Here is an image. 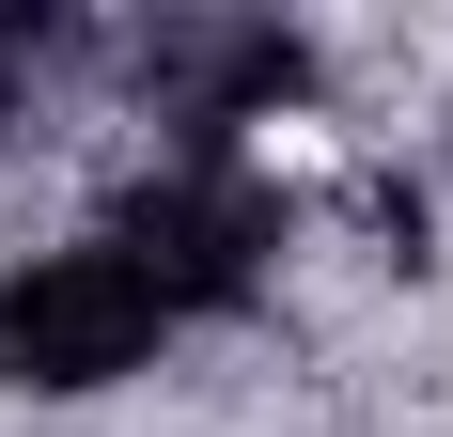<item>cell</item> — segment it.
<instances>
[{
	"instance_id": "obj_3",
	"label": "cell",
	"mask_w": 453,
	"mask_h": 437,
	"mask_svg": "<svg viewBox=\"0 0 453 437\" xmlns=\"http://www.w3.org/2000/svg\"><path fill=\"white\" fill-rule=\"evenodd\" d=\"M297 79H313V63H297V32H219V47H188L173 110H188V141H219L234 110H281Z\"/></svg>"
},
{
	"instance_id": "obj_1",
	"label": "cell",
	"mask_w": 453,
	"mask_h": 437,
	"mask_svg": "<svg viewBox=\"0 0 453 437\" xmlns=\"http://www.w3.org/2000/svg\"><path fill=\"white\" fill-rule=\"evenodd\" d=\"M157 328H173V297H157L110 234H94V250H32L0 281V375H16V391H110V375L157 359Z\"/></svg>"
},
{
	"instance_id": "obj_2",
	"label": "cell",
	"mask_w": 453,
	"mask_h": 437,
	"mask_svg": "<svg viewBox=\"0 0 453 437\" xmlns=\"http://www.w3.org/2000/svg\"><path fill=\"white\" fill-rule=\"evenodd\" d=\"M110 250L188 312V297H234V281L281 250V203H266L250 172H203V157H188V172H157V188L126 203V234H110Z\"/></svg>"
}]
</instances>
